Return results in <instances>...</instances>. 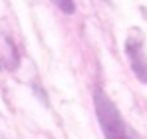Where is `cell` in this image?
I'll return each instance as SVG.
<instances>
[{"label":"cell","mask_w":147,"mask_h":139,"mask_svg":"<svg viewBox=\"0 0 147 139\" xmlns=\"http://www.w3.org/2000/svg\"><path fill=\"white\" fill-rule=\"evenodd\" d=\"M94 107L105 139H139L119 113L117 105L107 97V93L101 88L94 90Z\"/></svg>","instance_id":"obj_1"},{"label":"cell","mask_w":147,"mask_h":139,"mask_svg":"<svg viewBox=\"0 0 147 139\" xmlns=\"http://www.w3.org/2000/svg\"><path fill=\"white\" fill-rule=\"evenodd\" d=\"M125 54L129 58L131 70L137 76V80L147 86V54H145V48H143L141 32H131L127 36V40H125Z\"/></svg>","instance_id":"obj_2"},{"label":"cell","mask_w":147,"mask_h":139,"mask_svg":"<svg viewBox=\"0 0 147 139\" xmlns=\"http://www.w3.org/2000/svg\"><path fill=\"white\" fill-rule=\"evenodd\" d=\"M64 14H74L76 12V4H74V0H52Z\"/></svg>","instance_id":"obj_3"}]
</instances>
